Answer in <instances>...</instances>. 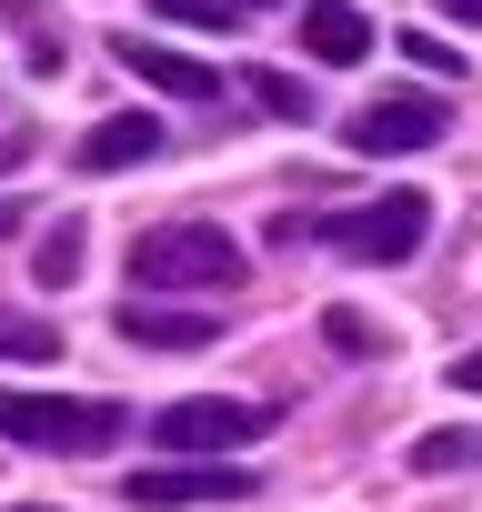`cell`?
<instances>
[{"instance_id": "1", "label": "cell", "mask_w": 482, "mask_h": 512, "mask_svg": "<svg viewBox=\"0 0 482 512\" xmlns=\"http://www.w3.org/2000/svg\"><path fill=\"white\" fill-rule=\"evenodd\" d=\"M241 272V241H221L211 221H161L131 241V292H231Z\"/></svg>"}, {"instance_id": "2", "label": "cell", "mask_w": 482, "mask_h": 512, "mask_svg": "<svg viewBox=\"0 0 482 512\" xmlns=\"http://www.w3.org/2000/svg\"><path fill=\"white\" fill-rule=\"evenodd\" d=\"M422 231H432V201H422V191H382V201H362V211L312 221V241L342 251V262H412Z\"/></svg>"}, {"instance_id": "3", "label": "cell", "mask_w": 482, "mask_h": 512, "mask_svg": "<svg viewBox=\"0 0 482 512\" xmlns=\"http://www.w3.org/2000/svg\"><path fill=\"white\" fill-rule=\"evenodd\" d=\"M282 422V402H231V392H191V402H161L151 442L161 452H241Z\"/></svg>"}, {"instance_id": "4", "label": "cell", "mask_w": 482, "mask_h": 512, "mask_svg": "<svg viewBox=\"0 0 482 512\" xmlns=\"http://www.w3.org/2000/svg\"><path fill=\"white\" fill-rule=\"evenodd\" d=\"M0 442L101 452V442H121V412H111V402H71V392H11V402H0Z\"/></svg>"}, {"instance_id": "5", "label": "cell", "mask_w": 482, "mask_h": 512, "mask_svg": "<svg viewBox=\"0 0 482 512\" xmlns=\"http://www.w3.org/2000/svg\"><path fill=\"white\" fill-rule=\"evenodd\" d=\"M121 492H131L141 512H201V502H241V492H252V472H231L221 452H211V462L161 452L151 472H121Z\"/></svg>"}, {"instance_id": "6", "label": "cell", "mask_w": 482, "mask_h": 512, "mask_svg": "<svg viewBox=\"0 0 482 512\" xmlns=\"http://www.w3.org/2000/svg\"><path fill=\"white\" fill-rule=\"evenodd\" d=\"M342 141L352 151H432L442 141V101L432 91H382V101H362L342 121Z\"/></svg>"}, {"instance_id": "7", "label": "cell", "mask_w": 482, "mask_h": 512, "mask_svg": "<svg viewBox=\"0 0 482 512\" xmlns=\"http://www.w3.org/2000/svg\"><path fill=\"white\" fill-rule=\"evenodd\" d=\"M111 61H121V71H141L161 101H221V71H201L191 51H161V41H141V31H121V41H111Z\"/></svg>"}, {"instance_id": "8", "label": "cell", "mask_w": 482, "mask_h": 512, "mask_svg": "<svg viewBox=\"0 0 482 512\" xmlns=\"http://www.w3.org/2000/svg\"><path fill=\"white\" fill-rule=\"evenodd\" d=\"M71 161H81V171H141V161H161V121H151V111H111V121L81 131Z\"/></svg>"}, {"instance_id": "9", "label": "cell", "mask_w": 482, "mask_h": 512, "mask_svg": "<svg viewBox=\"0 0 482 512\" xmlns=\"http://www.w3.org/2000/svg\"><path fill=\"white\" fill-rule=\"evenodd\" d=\"M121 342H131V352H201V342H221V312H171V302H141V292H131Z\"/></svg>"}, {"instance_id": "10", "label": "cell", "mask_w": 482, "mask_h": 512, "mask_svg": "<svg viewBox=\"0 0 482 512\" xmlns=\"http://www.w3.org/2000/svg\"><path fill=\"white\" fill-rule=\"evenodd\" d=\"M302 51L342 71V61H362V51H372V21L352 11V0H312V11H302Z\"/></svg>"}, {"instance_id": "11", "label": "cell", "mask_w": 482, "mask_h": 512, "mask_svg": "<svg viewBox=\"0 0 482 512\" xmlns=\"http://www.w3.org/2000/svg\"><path fill=\"white\" fill-rule=\"evenodd\" d=\"M81 262H91V241H81V221H51V231H41V251H31V272H41V292H71V282H81Z\"/></svg>"}, {"instance_id": "12", "label": "cell", "mask_w": 482, "mask_h": 512, "mask_svg": "<svg viewBox=\"0 0 482 512\" xmlns=\"http://www.w3.org/2000/svg\"><path fill=\"white\" fill-rule=\"evenodd\" d=\"M0 362H61V322H41V312H0Z\"/></svg>"}, {"instance_id": "13", "label": "cell", "mask_w": 482, "mask_h": 512, "mask_svg": "<svg viewBox=\"0 0 482 512\" xmlns=\"http://www.w3.org/2000/svg\"><path fill=\"white\" fill-rule=\"evenodd\" d=\"M482 462V432H422L412 442V472H472Z\"/></svg>"}, {"instance_id": "14", "label": "cell", "mask_w": 482, "mask_h": 512, "mask_svg": "<svg viewBox=\"0 0 482 512\" xmlns=\"http://www.w3.org/2000/svg\"><path fill=\"white\" fill-rule=\"evenodd\" d=\"M252 101H262L272 121H312V91H302L292 71H252Z\"/></svg>"}, {"instance_id": "15", "label": "cell", "mask_w": 482, "mask_h": 512, "mask_svg": "<svg viewBox=\"0 0 482 512\" xmlns=\"http://www.w3.org/2000/svg\"><path fill=\"white\" fill-rule=\"evenodd\" d=\"M161 21H181V31H231V11L241 0H151Z\"/></svg>"}, {"instance_id": "16", "label": "cell", "mask_w": 482, "mask_h": 512, "mask_svg": "<svg viewBox=\"0 0 482 512\" xmlns=\"http://www.w3.org/2000/svg\"><path fill=\"white\" fill-rule=\"evenodd\" d=\"M322 342H332V352H372V322H362V312H322Z\"/></svg>"}, {"instance_id": "17", "label": "cell", "mask_w": 482, "mask_h": 512, "mask_svg": "<svg viewBox=\"0 0 482 512\" xmlns=\"http://www.w3.org/2000/svg\"><path fill=\"white\" fill-rule=\"evenodd\" d=\"M402 61H422V71H462V61H452L442 41H422V31H402Z\"/></svg>"}, {"instance_id": "18", "label": "cell", "mask_w": 482, "mask_h": 512, "mask_svg": "<svg viewBox=\"0 0 482 512\" xmlns=\"http://www.w3.org/2000/svg\"><path fill=\"white\" fill-rule=\"evenodd\" d=\"M452 392H482V352H462V362H452Z\"/></svg>"}, {"instance_id": "19", "label": "cell", "mask_w": 482, "mask_h": 512, "mask_svg": "<svg viewBox=\"0 0 482 512\" xmlns=\"http://www.w3.org/2000/svg\"><path fill=\"white\" fill-rule=\"evenodd\" d=\"M442 21H472L482 31V0H442Z\"/></svg>"}, {"instance_id": "20", "label": "cell", "mask_w": 482, "mask_h": 512, "mask_svg": "<svg viewBox=\"0 0 482 512\" xmlns=\"http://www.w3.org/2000/svg\"><path fill=\"white\" fill-rule=\"evenodd\" d=\"M0 231H21V201H0Z\"/></svg>"}, {"instance_id": "21", "label": "cell", "mask_w": 482, "mask_h": 512, "mask_svg": "<svg viewBox=\"0 0 482 512\" xmlns=\"http://www.w3.org/2000/svg\"><path fill=\"white\" fill-rule=\"evenodd\" d=\"M241 11H272V0H241Z\"/></svg>"}, {"instance_id": "22", "label": "cell", "mask_w": 482, "mask_h": 512, "mask_svg": "<svg viewBox=\"0 0 482 512\" xmlns=\"http://www.w3.org/2000/svg\"><path fill=\"white\" fill-rule=\"evenodd\" d=\"M11 512H41V502H11Z\"/></svg>"}]
</instances>
